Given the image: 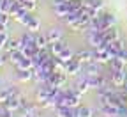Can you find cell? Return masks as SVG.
I'll return each instance as SVG.
<instances>
[{"label":"cell","instance_id":"11","mask_svg":"<svg viewBox=\"0 0 127 117\" xmlns=\"http://www.w3.org/2000/svg\"><path fill=\"white\" fill-rule=\"evenodd\" d=\"M67 92V105L69 107H79V99H81V94H79L76 89H69V91H65Z\"/></svg>","mask_w":127,"mask_h":117},{"label":"cell","instance_id":"30","mask_svg":"<svg viewBox=\"0 0 127 117\" xmlns=\"http://www.w3.org/2000/svg\"><path fill=\"white\" fill-rule=\"evenodd\" d=\"M23 117H41L37 112H32V114H28V115H23Z\"/></svg>","mask_w":127,"mask_h":117},{"label":"cell","instance_id":"1","mask_svg":"<svg viewBox=\"0 0 127 117\" xmlns=\"http://www.w3.org/2000/svg\"><path fill=\"white\" fill-rule=\"evenodd\" d=\"M87 32V39H88V44L92 48H102L106 44V39L102 36V30H94V28H88L85 30Z\"/></svg>","mask_w":127,"mask_h":117},{"label":"cell","instance_id":"21","mask_svg":"<svg viewBox=\"0 0 127 117\" xmlns=\"http://www.w3.org/2000/svg\"><path fill=\"white\" fill-rule=\"evenodd\" d=\"M101 16H102V20H104L106 27L117 25V14H115V12H111V11H102V12H101Z\"/></svg>","mask_w":127,"mask_h":117},{"label":"cell","instance_id":"6","mask_svg":"<svg viewBox=\"0 0 127 117\" xmlns=\"http://www.w3.org/2000/svg\"><path fill=\"white\" fill-rule=\"evenodd\" d=\"M74 89L79 92V94H85L88 89H90V83H88V76L87 75H78V80H76V83H74Z\"/></svg>","mask_w":127,"mask_h":117},{"label":"cell","instance_id":"10","mask_svg":"<svg viewBox=\"0 0 127 117\" xmlns=\"http://www.w3.org/2000/svg\"><path fill=\"white\" fill-rule=\"evenodd\" d=\"M83 2H85V7H88L94 12V16H97L99 12H102V7H104L102 0H83Z\"/></svg>","mask_w":127,"mask_h":117},{"label":"cell","instance_id":"25","mask_svg":"<svg viewBox=\"0 0 127 117\" xmlns=\"http://www.w3.org/2000/svg\"><path fill=\"white\" fill-rule=\"evenodd\" d=\"M27 30H30V32H39L41 30V23H39V20L35 16H32L30 21L27 23Z\"/></svg>","mask_w":127,"mask_h":117},{"label":"cell","instance_id":"18","mask_svg":"<svg viewBox=\"0 0 127 117\" xmlns=\"http://www.w3.org/2000/svg\"><path fill=\"white\" fill-rule=\"evenodd\" d=\"M16 78L20 82H28L34 78V69H16Z\"/></svg>","mask_w":127,"mask_h":117},{"label":"cell","instance_id":"5","mask_svg":"<svg viewBox=\"0 0 127 117\" xmlns=\"http://www.w3.org/2000/svg\"><path fill=\"white\" fill-rule=\"evenodd\" d=\"M111 83L115 87H124L127 83V75H125V69L124 71H111Z\"/></svg>","mask_w":127,"mask_h":117},{"label":"cell","instance_id":"29","mask_svg":"<svg viewBox=\"0 0 127 117\" xmlns=\"http://www.w3.org/2000/svg\"><path fill=\"white\" fill-rule=\"evenodd\" d=\"M118 57H120L122 60H125V62H127V48L124 50V52H120V55H118Z\"/></svg>","mask_w":127,"mask_h":117},{"label":"cell","instance_id":"14","mask_svg":"<svg viewBox=\"0 0 127 117\" xmlns=\"http://www.w3.org/2000/svg\"><path fill=\"white\" fill-rule=\"evenodd\" d=\"M20 43H21V50L23 48H28V46H35V32H27L20 37Z\"/></svg>","mask_w":127,"mask_h":117},{"label":"cell","instance_id":"7","mask_svg":"<svg viewBox=\"0 0 127 117\" xmlns=\"http://www.w3.org/2000/svg\"><path fill=\"white\" fill-rule=\"evenodd\" d=\"M53 11H55V16L58 18H65V16L71 12V2H60V4H53Z\"/></svg>","mask_w":127,"mask_h":117},{"label":"cell","instance_id":"17","mask_svg":"<svg viewBox=\"0 0 127 117\" xmlns=\"http://www.w3.org/2000/svg\"><path fill=\"white\" fill-rule=\"evenodd\" d=\"M109 68L111 71H124L125 69V60H122L120 57H113V59H109Z\"/></svg>","mask_w":127,"mask_h":117},{"label":"cell","instance_id":"23","mask_svg":"<svg viewBox=\"0 0 127 117\" xmlns=\"http://www.w3.org/2000/svg\"><path fill=\"white\" fill-rule=\"evenodd\" d=\"M4 48H5V52H14V50H21V43H20V39H12V37H9Z\"/></svg>","mask_w":127,"mask_h":117},{"label":"cell","instance_id":"22","mask_svg":"<svg viewBox=\"0 0 127 117\" xmlns=\"http://www.w3.org/2000/svg\"><path fill=\"white\" fill-rule=\"evenodd\" d=\"M23 57H25V53L21 52V50H14V52H9V62L14 66V68L21 62V59H23Z\"/></svg>","mask_w":127,"mask_h":117},{"label":"cell","instance_id":"3","mask_svg":"<svg viewBox=\"0 0 127 117\" xmlns=\"http://www.w3.org/2000/svg\"><path fill=\"white\" fill-rule=\"evenodd\" d=\"M81 71H83V64L79 62V60H76V59H72L65 66V73L69 76H78V75H81Z\"/></svg>","mask_w":127,"mask_h":117},{"label":"cell","instance_id":"16","mask_svg":"<svg viewBox=\"0 0 127 117\" xmlns=\"http://www.w3.org/2000/svg\"><path fill=\"white\" fill-rule=\"evenodd\" d=\"M65 48H67V43L62 39V41H57V43H51V44H50V52H51V55L57 57V55H60Z\"/></svg>","mask_w":127,"mask_h":117},{"label":"cell","instance_id":"8","mask_svg":"<svg viewBox=\"0 0 127 117\" xmlns=\"http://www.w3.org/2000/svg\"><path fill=\"white\" fill-rule=\"evenodd\" d=\"M102 36H104L106 43H111V41L120 39V30L117 28V25H111V27H106L102 30Z\"/></svg>","mask_w":127,"mask_h":117},{"label":"cell","instance_id":"15","mask_svg":"<svg viewBox=\"0 0 127 117\" xmlns=\"http://www.w3.org/2000/svg\"><path fill=\"white\" fill-rule=\"evenodd\" d=\"M55 112H57V117H78L74 107H58L55 108Z\"/></svg>","mask_w":127,"mask_h":117},{"label":"cell","instance_id":"27","mask_svg":"<svg viewBox=\"0 0 127 117\" xmlns=\"http://www.w3.org/2000/svg\"><path fill=\"white\" fill-rule=\"evenodd\" d=\"M21 4L25 5V9L27 11H34V9H37V0H21Z\"/></svg>","mask_w":127,"mask_h":117},{"label":"cell","instance_id":"2","mask_svg":"<svg viewBox=\"0 0 127 117\" xmlns=\"http://www.w3.org/2000/svg\"><path fill=\"white\" fill-rule=\"evenodd\" d=\"M67 73H65V69H55L51 75H50V78L46 80V83H50L51 87H62L64 83H65V80H67Z\"/></svg>","mask_w":127,"mask_h":117},{"label":"cell","instance_id":"12","mask_svg":"<svg viewBox=\"0 0 127 117\" xmlns=\"http://www.w3.org/2000/svg\"><path fill=\"white\" fill-rule=\"evenodd\" d=\"M46 37H48V41H50V44H51V43L62 41V39H64V34H62V30H60L58 27H51L50 30L46 32Z\"/></svg>","mask_w":127,"mask_h":117},{"label":"cell","instance_id":"13","mask_svg":"<svg viewBox=\"0 0 127 117\" xmlns=\"http://www.w3.org/2000/svg\"><path fill=\"white\" fill-rule=\"evenodd\" d=\"M94 55H95V62L99 64H108L109 62V53L106 52V48H94Z\"/></svg>","mask_w":127,"mask_h":117},{"label":"cell","instance_id":"31","mask_svg":"<svg viewBox=\"0 0 127 117\" xmlns=\"http://www.w3.org/2000/svg\"><path fill=\"white\" fill-rule=\"evenodd\" d=\"M0 7H2V0H0Z\"/></svg>","mask_w":127,"mask_h":117},{"label":"cell","instance_id":"20","mask_svg":"<svg viewBox=\"0 0 127 117\" xmlns=\"http://www.w3.org/2000/svg\"><path fill=\"white\" fill-rule=\"evenodd\" d=\"M20 98L21 96H9L5 101V107L11 108L12 112H20Z\"/></svg>","mask_w":127,"mask_h":117},{"label":"cell","instance_id":"9","mask_svg":"<svg viewBox=\"0 0 127 117\" xmlns=\"http://www.w3.org/2000/svg\"><path fill=\"white\" fill-rule=\"evenodd\" d=\"M83 75H87V76H95V75H101V64L99 62H88V64H85L83 66V71H81Z\"/></svg>","mask_w":127,"mask_h":117},{"label":"cell","instance_id":"4","mask_svg":"<svg viewBox=\"0 0 127 117\" xmlns=\"http://www.w3.org/2000/svg\"><path fill=\"white\" fill-rule=\"evenodd\" d=\"M74 59L79 60V62L85 66V64H88V62H94V60H95V55H94V50H79V52H76Z\"/></svg>","mask_w":127,"mask_h":117},{"label":"cell","instance_id":"19","mask_svg":"<svg viewBox=\"0 0 127 117\" xmlns=\"http://www.w3.org/2000/svg\"><path fill=\"white\" fill-rule=\"evenodd\" d=\"M35 46H37L39 50L50 48V41H48L46 34H41V32H35Z\"/></svg>","mask_w":127,"mask_h":117},{"label":"cell","instance_id":"26","mask_svg":"<svg viewBox=\"0 0 127 117\" xmlns=\"http://www.w3.org/2000/svg\"><path fill=\"white\" fill-rule=\"evenodd\" d=\"M9 18H11V14H5V12L0 11V30H5V28H7Z\"/></svg>","mask_w":127,"mask_h":117},{"label":"cell","instance_id":"28","mask_svg":"<svg viewBox=\"0 0 127 117\" xmlns=\"http://www.w3.org/2000/svg\"><path fill=\"white\" fill-rule=\"evenodd\" d=\"M7 39H9V36H7V32H5V30H0V48H4V46H5Z\"/></svg>","mask_w":127,"mask_h":117},{"label":"cell","instance_id":"24","mask_svg":"<svg viewBox=\"0 0 127 117\" xmlns=\"http://www.w3.org/2000/svg\"><path fill=\"white\" fill-rule=\"evenodd\" d=\"M76 115L78 117H94V110L90 107H76Z\"/></svg>","mask_w":127,"mask_h":117}]
</instances>
